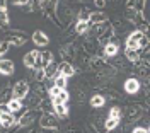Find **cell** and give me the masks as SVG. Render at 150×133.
Listing matches in <instances>:
<instances>
[{
    "mask_svg": "<svg viewBox=\"0 0 150 133\" xmlns=\"http://www.w3.org/2000/svg\"><path fill=\"white\" fill-rule=\"evenodd\" d=\"M133 133H149V130H145V128H135Z\"/></svg>",
    "mask_w": 150,
    "mask_h": 133,
    "instance_id": "obj_27",
    "label": "cell"
},
{
    "mask_svg": "<svg viewBox=\"0 0 150 133\" xmlns=\"http://www.w3.org/2000/svg\"><path fill=\"white\" fill-rule=\"evenodd\" d=\"M118 121H120V120H116V118H108V121H106V128H108V130L116 128V126H118Z\"/></svg>",
    "mask_w": 150,
    "mask_h": 133,
    "instance_id": "obj_21",
    "label": "cell"
},
{
    "mask_svg": "<svg viewBox=\"0 0 150 133\" xmlns=\"http://www.w3.org/2000/svg\"><path fill=\"white\" fill-rule=\"evenodd\" d=\"M75 29H77V33H85L87 29H89V21L87 19H80L79 22H77V26H75Z\"/></svg>",
    "mask_w": 150,
    "mask_h": 133,
    "instance_id": "obj_13",
    "label": "cell"
},
{
    "mask_svg": "<svg viewBox=\"0 0 150 133\" xmlns=\"http://www.w3.org/2000/svg\"><path fill=\"white\" fill-rule=\"evenodd\" d=\"M91 21H92V22H97V21H104V16H103V14H92V16H91Z\"/></svg>",
    "mask_w": 150,
    "mask_h": 133,
    "instance_id": "obj_24",
    "label": "cell"
},
{
    "mask_svg": "<svg viewBox=\"0 0 150 133\" xmlns=\"http://www.w3.org/2000/svg\"><path fill=\"white\" fill-rule=\"evenodd\" d=\"M45 75L50 77V79H55L56 77V65L55 63H50V65L45 68Z\"/></svg>",
    "mask_w": 150,
    "mask_h": 133,
    "instance_id": "obj_14",
    "label": "cell"
},
{
    "mask_svg": "<svg viewBox=\"0 0 150 133\" xmlns=\"http://www.w3.org/2000/svg\"><path fill=\"white\" fill-rule=\"evenodd\" d=\"M9 46H10V43H9V41H5V43H2V45H0V57L7 53V50H9Z\"/></svg>",
    "mask_w": 150,
    "mask_h": 133,
    "instance_id": "obj_23",
    "label": "cell"
},
{
    "mask_svg": "<svg viewBox=\"0 0 150 133\" xmlns=\"http://www.w3.org/2000/svg\"><path fill=\"white\" fill-rule=\"evenodd\" d=\"M33 41L36 43L38 46H46L48 45V36L45 33H41V31H36L34 34H33Z\"/></svg>",
    "mask_w": 150,
    "mask_h": 133,
    "instance_id": "obj_9",
    "label": "cell"
},
{
    "mask_svg": "<svg viewBox=\"0 0 150 133\" xmlns=\"http://www.w3.org/2000/svg\"><path fill=\"white\" fill-rule=\"evenodd\" d=\"M28 92H29V84L26 80H21L14 86V97L16 99H24L28 96Z\"/></svg>",
    "mask_w": 150,
    "mask_h": 133,
    "instance_id": "obj_3",
    "label": "cell"
},
{
    "mask_svg": "<svg viewBox=\"0 0 150 133\" xmlns=\"http://www.w3.org/2000/svg\"><path fill=\"white\" fill-rule=\"evenodd\" d=\"M14 123H16V120H14L12 113L4 111V109L0 108V125H2V126H5V128H9V126H12Z\"/></svg>",
    "mask_w": 150,
    "mask_h": 133,
    "instance_id": "obj_4",
    "label": "cell"
},
{
    "mask_svg": "<svg viewBox=\"0 0 150 133\" xmlns=\"http://www.w3.org/2000/svg\"><path fill=\"white\" fill-rule=\"evenodd\" d=\"M91 106L92 108H101V106H104V97L103 96H94L92 99H91Z\"/></svg>",
    "mask_w": 150,
    "mask_h": 133,
    "instance_id": "obj_15",
    "label": "cell"
},
{
    "mask_svg": "<svg viewBox=\"0 0 150 133\" xmlns=\"http://www.w3.org/2000/svg\"><path fill=\"white\" fill-rule=\"evenodd\" d=\"M116 53H118V45L116 43H109L108 46L104 48V55L106 57H114Z\"/></svg>",
    "mask_w": 150,
    "mask_h": 133,
    "instance_id": "obj_12",
    "label": "cell"
},
{
    "mask_svg": "<svg viewBox=\"0 0 150 133\" xmlns=\"http://www.w3.org/2000/svg\"><path fill=\"white\" fill-rule=\"evenodd\" d=\"M51 60H53L51 53H45V55H41V68H46V66L51 63Z\"/></svg>",
    "mask_w": 150,
    "mask_h": 133,
    "instance_id": "obj_16",
    "label": "cell"
},
{
    "mask_svg": "<svg viewBox=\"0 0 150 133\" xmlns=\"http://www.w3.org/2000/svg\"><path fill=\"white\" fill-rule=\"evenodd\" d=\"M126 58H128V60H131V62H137V60H138V50L126 48Z\"/></svg>",
    "mask_w": 150,
    "mask_h": 133,
    "instance_id": "obj_17",
    "label": "cell"
},
{
    "mask_svg": "<svg viewBox=\"0 0 150 133\" xmlns=\"http://www.w3.org/2000/svg\"><path fill=\"white\" fill-rule=\"evenodd\" d=\"M138 89H140V82H138L137 79H128V80L125 82V91H126L128 94H137Z\"/></svg>",
    "mask_w": 150,
    "mask_h": 133,
    "instance_id": "obj_5",
    "label": "cell"
},
{
    "mask_svg": "<svg viewBox=\"0 0 150 133\" xmlns=\"http://www.w3.org/2000/svg\"><path fill=\"white\" fill-rule=\"evenodd\" d=\"M0 74L2 75H12L14 74V63L10 60H0Z\"/></svg>",
    "mask_w": 150,
    "mask_h": 133,
    "instance_id": "obj_7",
    "label": "cell"
},
{
    "mask_svg": "<svg viewBox=\"0 0 150 133\" xmlns=\"http://www.w3.org/2000/svg\"><path fill=\"white\" fill-rule=\"evenodd\" d=\"M33 118H34V114L33 113H28V114H24L22 116V120H21V126H28V125H31L33 123Z\"/></svg>",
    "mask_w": 150,
    "mask_h": 133,
    "instance_id": "obj_19",
    "label": "cell"
},
{
    "mask_svg": "<svg viewBox=\"0 0 150 133\" xmlns=\"http://www.w3.org/2000/svg\"><path fill=\"white\" fill-rule=\"evenodd\" d=\"M45 77H46V75H45V70H39V72L36 74V79H38V80H43Z\"/></svg>",
    "mask_w": 150,
    "mask_h": 133,
    "instance_id": "obj_25",
    "label": "cell"
},
{
    "mask_svg": "<svg viewBox=\"0 0 150 133\" xmlns=\"http://www.w3.org/2000/svg\"><path fill=\"white\" fill-rule=\"evenodd\" d=\"M149 133H150V128H149Z\"/></svg>",
    "mask_w": 150,
    "mask_h": 133,
    "instance_id": "obj_29",
    "label": "cell"
},
{
    "mask_svg": "<svg viewBox=\"0 0 150 133\" xmlns=\"http://www.w3.org/2000/svg\"><path fill=\"white\" fill-rule=\"evenodd\" d=\"M7 106H9V111H10V113H17V111H21V109H22V103H21V99H16V97H14V99H12Z\"/></svg>",
    "mask_w": 150,
    "mask_h": 133,
    "instance_id": "obj_11",
    "label": "cell"
},
{
    "mask_svg": "<svg viewBox=\"0 0 150 133\" xmlns=\"http://www.w3.org/2000/svg\"><path fill=\"white\" fill-rule=\"evenodd\" d=\"M60 72H62L60 75L67 77V79H68V77H72V75L75 74L74 66H72V65H68V63H63V65H60Z\"/></svg>",
    "mask_w": 150,
    "mask_h": 133,
    "instance_id": "obj_10",
    "label": "cell"
},
{
    "mask_svg": "<svg viewBox=\"0 0 150 133\" xmlns=\"http://www.w3.org/2000/svg\"><path fill=\"white\" fill-rule=\"evenodd\" d=\"M94 2H96L99 7H103V5H104V0H94Z\"/></svg>",
    "mask_w": 150,
    "mask_h": 133,
    "instance_id": "obj_28",
    "label": "cell"
},
{
    "mask_svg": "<svg viewBox=\"0 0 150 133\" xmlns=\"http://www.w3.org/2000/svg\"><path fill=\"white\" fill-rule=\"evenodd\" d=\"M145 43H147L145 36L142 34L140 31H137V33L130 34V38L126 39V48H131V50H138V48H142L143 45H145Z\"/></svg>",
    "mask_w": 150,
    "mask_h": 133,
    "instance_id": "obj_2",
    "label": "cell"
},
{
    "mask_svg": "<svg viewBox=\"0 0 150 133\" xmlns=\"http://www.w3.org/2000/svg\"><path fill=\"white\" fill-rule=\"evenodd\" d=\"M41 126L43 128H55L56 126V118L53 116V114H48V113H45L43 116H41Z\"/></svg>",
    "mask_w": 150,
    "mask_h": 133,
    "instance_id": "obj_6",
    "label": "cell"
},
{
    "mask_svg": "<svg viewBox=\"0 0 150 133\" xmlns=\"http://www.w3.org/2000/svg\"><path fill=\"white\" fill-rule=\"evenodd\" d=\"M12 2H14L16 5H24V4H28L29 0H12Z\"/></svg>",
    "mask_w": 150,
    "mask_h": 133,
    "instance_id": "obj_26",
    "label": "cell"
},
{
    "mask_svg": "<svg viewBox=\"0 0 150 133\" xmlns=\"http://www.w3.org/2000/svg\"><path fill=\"white\" fill-rule=\"evenodd\" d=\"M50 97H51V101H53V104H65L67 101H68V94H67L65 89H60V87L53 86L50 89Z\"/></svg>",
    "mask_w": 150,
    "mask_h": 133,
    "instance_id": "obj_1",
    "label": "cell"
},
{
    "mask_svg": "<svg viewBox=\"0 0 150 133\" xmlns=\"http://www.w3.org/2000/svg\"><path fill=\"white\" fill-rule=\"evenodd\" d=\"M120 116H121L120 108H111V111H109V118H116V120H120Z\"/></svg>",
    "mask_w": 150,
    "mask_h": 133,
    "instance_id": "obj_22",
    "label": "cell"
},
{
    "mask_svg": "<svg viewBox=\"0 0 150 133\" xmlns=\"http://www.w3.org/2000/svg\"><path fill=\"white\" fill-rule=\"evenodd\" d=\"M55 113L58 114V116H67V114H68V109H67L65 104H56L55 106Z\"/></svg>",
    "mask_w": 150,
    "mask_h": 133,
    "instance_id": "obj_20",
    "label": "cell"
},
{
    "mask_svg": "<svg viewBox=\"0 0 150 133\" xmlns=\"http://www.w3.org/2000/svg\"><path fill=\"white\" fill-rule=\"evenodd\" d=\"M38 58H39V51H29L28 55L24 57V65H26V66H29V68L36 66V63H38Z\"/></svg>",
    "mask_w": 150,
    "mask_h": 133,
    "instance_id": "obj_8",
    "label": "cell"
},
{
    "mask_svg": "<svg viewBox=\"0 0 150 133\" xmlns=\"http://www.w3.org/2000/svg\"><path fill=\"white\" fill-rule=\"evenodd\" d=\"M55 86L60 87V89H65V87H67V77L56 75V77H55Z\"/></svg>",
    "mask_w": 150,
    "mask_h": 133,
    "instance_id": "obj_18",
    "label": "cell"
}]
</instances>
